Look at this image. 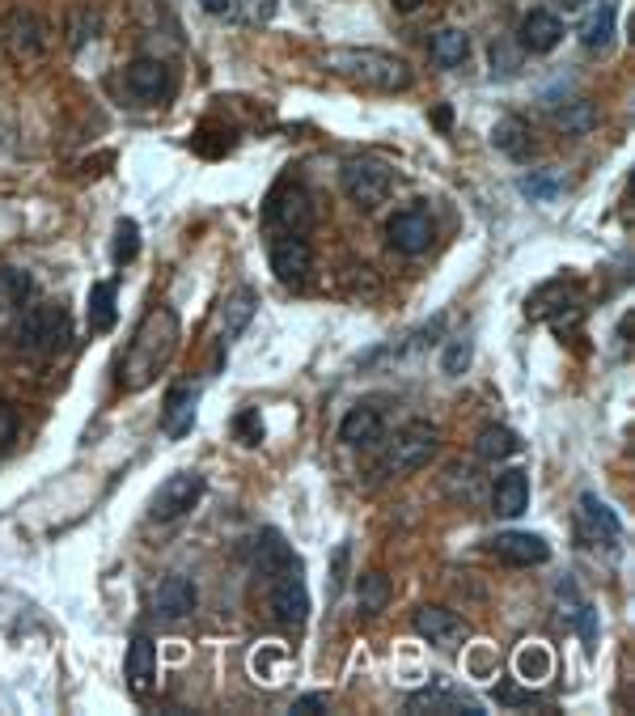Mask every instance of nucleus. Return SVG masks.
<instances>
[{"label":"nucleus","instance_id":"f257e3e1","mask_svg":"<svg viewBox=\"0 0 635 716\" xmlns=\"http://www.w3.org/2000/svg\"><path fill=\"white\" fill-rule=\"evenodd\" d=\"M174 352H178V314L170 310V306H153L141 318L127 352L119 360V382L127 386V390H144L170 365Z\"/></svg>","mask_w":635,"mask_h":716},{"label":"nucleus","instance_id":"f03ea898","mask_svg":"<svg viewBox=\"0 0 635 716\" xmlns=\"http://www.w3.org/2000/svg\"><path fill=\"white\" fill-rule=\"evenodd\" d=\"M322 69L352 81L360 90H373V94H402L411 90V69L402 55L377 48H330L322 55Z\"/></svg>","mask_w":635,"mask_h":716},{"label":"nucleus","instance_id":"7ed1b4c3","mask_svg":"<svg viewBox=\"0 0 635 716\" xmlns=\"http://www.w3.org/2000/svg\"><path fill=\"white\" fill-rule=\"evenodd\" d=\"M437 446H441L437 425H428V420H411L407 429L395 432L390 450H386V458H381V475H411V471H420V467L432 462Z\"/></svg>","mask_w":635,"mask_h":716},{"label":"nucleus","instance_id":"20e7f679","mask_svg":"<svg viewBox=\"0 0 635 716\" xmlns=\"http://www.w3.org/2000/svg\"><path fill=\"white\" fill-rule=\"evenodd\" d=\"M72 339V327H69V314L60 306H30L18 323V344L25 352H39V357H55L64 352Z\"/></svg>","mask_w":635,"mask_h":716},{"label":"nucleus","instance_id":"39448f33","mask_svg":"<svg viewBox=\"0 0 635 716\" xmlns=\"http://www.w3.org/2000/svg\"><path fill=\"white\" fill-rule=\"evenodd\" d=\"M0 39L18 64H34L48 55V22L34 9H9L0 22Z\"/></svg>","mask_w":635,"mask_h":716},{"label":"nucleus","instance_id":"423d86ee","mask_svg":"<svg viewBox=\"0 0 635 716\" xmlns=\"http://www.w3.org/2000/svg\"><path fill=\"white\" fill-rule=\"evenodd\" d=\"M272 590H267V606H272V620L284 627H301L309 615V590L301 581V564H288L280 573L267 576Z\"/></svg>","mask_w":635,"mask_h":716},{"label":"nucleus","instance_id":"0eeeda50","mask_svg":"<svg viewBox=\"0 0 635 716\" xmlns=\"http://www.w3.org/2000/svg\"><path fill=\"white\" fill-rule=\"evenodd\" d=\"M204 497V475H195V471H178V475H170L153 492V501H148V518L153 522H178L183 513H191L195 504Z\"/></svg>","mask_w":635,"mask_h":716},{"label":"nucleus","instance_id":"6e6552de","mask_svg":"<svg viewBox=\"0 0 635 716\" xmlns=\"http://www.w3.org/2000/svg\"><path fill=\"white\" fill-rule=\"evenodd\" d=\"M339 183H344V195L352 200L356 208H377L395 187V174L386 166H377V162H348Z\"/></svg>","mask_w":635,"mask_h":716},{"label":"nucleus","instance_id":"1a4fd4ad","mask_svg":"<svg viewBox=\"0 0 635 716\" xmlns=\"http://www.w3.org/2000/svg\"><path fill=\"white\" fill-rule=\"evenodd\" d=\"M432 238H437V229H432V216L423 213V208H402V213H395L386 221V242L399 255H407V259L423 255L432 246Z\"/></svg>","mask_w":635,"mask_h":716},{"label":"nucleus","instance_id":"9d476101","mask_svg":"<svg viewBox=\"0 0 635 716\" xmlns=\"http://www.w3.org/2000/svg\"><path fill=\"white\" fill-rule=\"evenodd\" d=\"M272 272H276V280L280 285H306L309 272H314V250H309V242L301 234H284V238L272 242Z\"/></svg>","mask_w":635,"mask_h":716},{"label":"nucleus","instance_id":"9b49d317","mask_svg":"<svg viewBox=\"0 0 635 716\" xmlns=\"http://www.w3.org/2000/svg\"><path fill=\"white\" fill-rule=\"evenodd\" d=\"M267 221L272 225H280L284 234H306V229H314V221H318V213H314V200H309L306 187H284V192L272 195V204H267Z\"/></svg>","mask_w":635,"mask_h":716},{"label":"nucleus","instance_id":"f8f14e48","mask_svg":"<svg viewBox=\"0 0 635 716\" xmlns=\"http://www.w3.org/2000/svg\"><path fill=\"white\" fill-rule=\"evenodd\" d=\"M123 90H127V98L148 106V102H165L174 94V76H170L162 60H132L127 72H123Z\"/></svg>","mask_w":635,"mask_h":716},{"label":"nucleus","instance_id":"ddd939ff","mask_svg":"<svg viewBox=\"0 0 635 716\" xmlns=\"http://www.w3.org/2000/svg\"><path fill=\"white\" fill-rule=\"evenodd\" d=\"M576 530H581V539L585 543H602V548H618V539H623V525L614 518V509L606 501H597L593 492L581 497V509H576Z\"/></svg>","mask_w":635,"mask_h":716},{"label":"nucleus","instance_id":"4468645a","mask_svg":"<svg viewBox=\"0 0 635 716\" xmlns=\"http://www.w3.org/2000/svg\"><path fill=\"white\" fill-rule=\"evenodd\" d=\"M407 713H441V716H483V704L471 695L453 692L449 683H432L407 699Z\"/></svg>","mask_w":635,"mask_h":716},{"label":"nucleus","instance_id":"2eb2a0df","mask_svg":"<svg viewBox=\"0 0 635 716\" xmlns=\"http://www.w3.org/2000/svg\"><path fill=\"white\" fill-rule=\"evenodd\" d=\"M492 555L500 564H513V569H530V564H546L551 560V548L542 534H530V530H509V534H495L492 539Z\"/></svg>","mask_w":635,"mask_h":716},{"label":"nucleus","instance_id":"dca6fc26","mask_svg":"<svg viewBox=\"0 0 635 716\" xmlns=\"http://www.w3.org/2000/svg\"><path fill=\"white\" fill-rule=\"evenodd\" d=\"M411 627H416V636H423L428 645H437V648H453L458 636H467L462 620H458L453 611H445V606H420L416 620H411Z\"/></svg>","mask_w":635,"mask_h":716},{"label":"nucleus","instance_id":"f3484780","mask_svg":"<svg viewBox=\"0 0 635 716\" xmlns=\"http://www.w3.org/2000/svg\"><path fill=\"white\" fill-rule=\"evenodd\" d=\"M560 43H564V22L555 13H546V9L525 13V22H521V48L530 51V55H546V51H555Z\"/></svg>","mask_w":635,"mask_h":716},{"label":"nucleus","instance_id":"a211bd4d","mask_svg":"<svg viewBox=\"0 0 635 716\" xmlns=\"http://www.w3.org/2000/svg\"><path fill=\"white\" fill-rule=\"evenodd\" d=\"M157 615L162 620H183V615H191L195 611V602H199V594H195V581H191L187 573H170L157 585Z\"/></svg>","mask_w":635,"mask_h":716},{"label":"nucleus","instance_id":"6ab92c4d","mask_svg":"<svg viewBox=\"0 0 635 716\" xmlns=\"http://www.w3.org/2000/svg\"><path fill=\"white\" fill-rule=\"evenodd\" d=\"M195 403H199V386H174L162 403V432L165 437H187L195 425Z\"/></svg>","mask_w":635,"mask_h":716},{"label":"nucleus","instance_id":"aec40b11","mask_svg":"<svg viewBox=\"0 0 635 716\" xmlns=\"http://www.w3.org/2000/svg\"><path fill=\"white\" fill-rule=\"evenodd\" d=\"M123 669H127V687H132V695H148L153 692V678H157V645L148 641V636H136L132 645H127V662H123Z\"/></svg>","mask_w":635,"mask_h":716},{"label":"nucleus","instance_id":"412c9836","mask_svg":"<svg viewBox=\"0 0 635 716\" xmlns=\"http://www.w3.org/2000/svg\"><path fill=\"white\" fill-rule=\"evenodd\" d=\"M492 509L500 518H521L530 509V479L525 471H500L495 475V488H492Z\"/></svg>","mask_w":635,"mask_h":716},{"label":"nucleus","instance_id":"4be33fe9","mask_svg":"<svg viewBox=\"0 0 635 716\" xmlns=\"http://www.w3.org/2000/svg\"><path fill=\"white\" fill-rule=\"evenodd\" d=\"M555 594H560V606H564L560 615H564V620L572 623L576 632H581V641H585V648L593 653V648H597V611L588 606L585 597L576 594V585H572L567 576L560 581V590H555Z\"/></svg>","mask_w":635,"mask_h":716},{"label":"nucleus","instance_id":"5701e85b","mask_svg":"<svg viewBox=\"0 0 635 716\" xmlns=\"http://www.w3.org/2000/svg\"><path fill=\"white\" fill-rule=\"evenodd\" d=\"M381 432H386V420H381L377 407H352L344 416V425H339V441H348V446L360 450V446H377Z\"/></svg>","mask_w":635,"mask_h":716},{"label":"nucleus","instance_id":"b1692460","mask_svg":"<svg viewBox=\"0 0 635 716\" xmlns=\"http://www.w3.org/2000/svg\"><path fill=\"white\" fill-rule=\"evenodd\" d=\"M255 306H259L255 288H237L234 297L225 301V310H221V344H234L237 335L250 327V318H255Z\"/></svg>","mask_w":635,"mask_h":716},{"label":"nucleus","instance_id":"393cba45","mask_svg":"<svg viewBox=\"0 0 635 716\" xmlns=\"http://www.w3.org/2000/svg\"><path fill=\"white\" fill-rule=\"evenodd\" d=\"M428 55H432V64H437V69H458V64L471 55V34H467V30H458V25H445V30H437V34H432Z\"/></svg>","mask_w":635,"mask_h":716},{"label":"nucleus","instance_id":"a878e982","mask_svg":"<svg viewBox=\"0 0 635 716\" xmlns=\"http://www.w3.org/2000/svg\"><path fill=\"white\" fill-rule=\"evenodd\" d=\"M288 564H301L297 555H293V548L284 543L280 530H259V539H255V569H259L263 576L280 573V569H288Z\"/></svg>","mask_w":635,"mask_h":716},{"label":"nucleus","instance_id":"bb28decb","mask_svg":"<svg viewBox=\"0 0 635 716\" xmlns=\"http://www.w3.org/2000/svg\"><path fill=\"white\" fill-rule=\"evenodd\" d=\"M474 454L483 458V462H504V458L521 454L518 432L504 429V425H488V429L479 432V441H474Z\"/></svg>","mask_w":635,"mask_h":716},{"label":"nucleus","instance_id":"cd10ccee","mask_svg":"<svg viewBox=\"0 0 635 716\" xmlns=\"http://www.w3.org/2000/svg\"><path fill=\"white\" fill-rule=\"evenodd\" d=\"M492 141L500 153H509V157H530V149H534V141H530V127H525V120H518V115H504V120H495L492 127Z\"/></svg>","mask_w":635,"mask_h":716},{"label":"nucleus","instance_id":"c85d7f7f","mask_svg":"<svg viewBox=\"0 0 635 716\" xmlns=\"http://www.w3.org/2000/svg\"><path fill=\"white\" fill-rule=\"evenodd\" d=\"M115 327V285H106V280H98L90 288V331H111Z\"/></svg>","mask_w":635,"mask_h":716},{"label":"nucleus","instance_id":"c756f323","mask_svg":"<svg viewBox=\"0 0 635 716\" xmlns=\"http://www.w3.org/2000/svg\"><path fill=\"white\" fill-rule=\"evenodd\" d=\"M614 39V4H602L597 13H588L585 25H581V43L588 51H602Z\"/></svg>","mask_w":635,"mask_h":716},{"label":"nucleus","instance_id":"7c9ffc66","mask_svg":"<svg viewBox=\"0 0 635 716\" xmlns=\"http://www.w3.org/2000/svg\"><path fill=\"white\" fill-rule=\"evenodd\" d=\"M555 123H560V132H564V136H585L588 127L597 123V111H593V102L576 98V102H567L564 111L555 115Z\"/></svg>","mask_w":635,"mask_h":716},{"label":"nucleus","instance_id":"2f4dec72","mask_svg":"<svg viewBox=\"0 0 635 716\" xmlns=\"http://www.w3.org/2000/svg\"><path fill=\"white\" fill-rule=\"evenodd\" d=\"M141 255V225L132 221V216H123L115 225V246H111V259L123 267V263H132Z\"/></svg>","mask_w":635,"mask_h":716},{"label":"nucleus","instance_id":"473e14b6","mask_svg":"<svg viewBox=\"0 0 635 716\" xmlns=\"http://www.w3.org/2000/svg\"><path fill=\"white\" fill-rule=\"evenodd\" d=\"M518 674L525 683H542V678L551 674V653L542 645H525L518 653Z\"/></svg>","mask_w":635,"mask_h":716},{"label":"nucleus","instance_id":"72a5a7b5","mask_svg":"<svg viewBox=\"0 0 635 716\" xmlns=\"http://www.w3.org/2000/svg\"><path fill=\"white\" fill-rule=\"evenodd\" d=\"M356 594H360V611H365V615H377V611L386 606L390 585H386V576L381 573H365L360 576V585H356Z\"/></svg>","mask_w":635,"mask_h":716},{"label":"nucleus","instance_id":"f704fd0d","mask_svg":"<svg viewBox=\"0 0 635 716\" xmlns=\"http://www.w3.org/2000/svg\"><path fill=\"white\" fill-rule=\"evenodd\" d=\"M0 288H4V301H9V306H25V297H30V276L18 272V267H4V272H0Z\"/></svg>","mask_w":635,"mask_h":716},{"label":"nucleus","instance_id":"c9c22d12","mask_svg":"<svg viewBox=\"0 0 635 716\" xmlns=\"http://www.w3.org/2000/svg\"><path fill=\"white\" fill-rule=\"evenodd\" d=\"M98 34V13L94 9H76L69 22V43L72 48H85V39H94Z\"/></svg>","mask_w":635,"mask_h":716},{"label":"nucleus","instance_id":"e433bc0d","mask_svg":"<svg viewBox=\"0 0 635 716\" xmlns=\"http://www.w3.org/2000/svg\"><path fill=\"white\" fill-rule=\"evenodd\" d=\"M234 432H237V441H242V446H259V441H263L259 411H255V407H246V411H242V416L234 420Z\"/></svg>","mask_w":635,"mask_h":716},{"label":"nucleus","instance_id":"4c0bfd02","mask_svg":"<svg viewBox=\"0 0 635 716\" xmlns=\"http://www.w3.org/2000/svg\"><path fill=\"white\" fill-rule=\"evenodd\" d=\"M467 365H471V339H453V344H449V352H445V360H441V369H445L449 378H458Z\"/></svg>","mask_w":635,"mask_h":716},{"label":"nucleus","instance_id":"58836bf2","mask_svg":"<svg viewBox=\"0 0 635 716\" xmlns=\"http://www.w3.org/2000/svg\"><path fill=\"white\" fill-rule=\"evenodd\" d=\"M237 9H242V18H246V22H272L276 0H237Z\"/></svg>","mask_w":635,"mask_h":716},{"label":"nucleus","instance_id":"ea45409f","mask_svg":"<svg viewBox=\"0 0 635 716\" xmlns=\"http://www.w3.org/2000/svg\"><path fill=\"white\" fill-rule=\"evenodd\" d=\"M318 708H327V692H309V695H301V699H293V708H288V713L309 716V713H318Z\"/></svg>","mask_w":635,"mask_h":716},{"label":"nucleus","instance_id":"a19ab883","mask_svg":"<svg viewBox=\"0 0 635 716\" xmlns=\"http://www.w3.org/2000/svg\"><path fill=\"white\" fill-rule=\"evenodd\" d=\"M13 437H18V416H13V407L9 403H0V450H4Z\"/></svg>","mask_w":635,"mask_h":716},{"label":"nucleus","instance_id":"79ce46f5","mask_svg":"<svg viewBox=\"0 0 635 716\" xmlns=\"http://www.w3.org/2000/svg\"><path fill=\"white\" fill-rule=\"evenodd\" d=\"M495 699H500V704H539V695L518 692V687H500V692H495Z\"/></svg>","mask_w":635,"mask_h":716},{"label":"nucleus","instance_id":"37998d69","mask_svg":"<svg viewBox=\"0 0 635 716\" xmlns=\"http://www.w3.org/2000/svg\"><path fill=\"white\" fill-rule=\"evenodd\" d=\"M199 4H204L208 13H229V9H234V0H199Z\"/></svg>","mask_w":635,"mask_h":716},{"label":"nucleus","instance_id":"c03bdc74","mask_svg":"<svg viewBox=\"0 0 635 716\" xmlns=\"http://www.w3.org/2000/svg\"><path fill=\"white\" fill-rule=\"evenodd\" d=\"M420 4H423V0H395V9H399V13H416Z\"/></svg>","mask_w":635,"mask_h":716}]
</instances>
